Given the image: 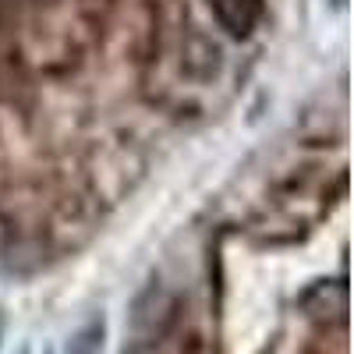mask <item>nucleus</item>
I'll use <instances>...</instances> for the list:
<instances>
[{
  "label": "nucleus",
  "mask_w": 354,
  "mask_h": 354,
  "mask_svg": "<svg viewBox=\"0 0 354 354\" xmlns=\"http://www.w3.org/2000/svg\"><path fill=\"white\" fill-rule=\"evenodd\" d=\"M61 8V0H0V28H21L28 21H43Z\"/></svg>",
  "instance_id": "3"
},
{
  "label": "nucleus",
  "mask_w": 354,
  "mask_h": 354,
  "mask_svg": "<svg viewBox=\"0 0 354 354\" xmlns=\"http://www.w3.org/2000/svg\"><path fill=\"white\" fill-rule=\"evenodd\" d=\"M213 21L234 39H248L266 18V0H205Z\"/></svg>",
  "instance_id": "2"
},
{
  "label": "nucleus",
  "mask_w": 354,
  "mask_h": 354,
  "mask_svg": "<svg viewBox=\"0 0 354 354\" xmlns=\"http://www.w3.org/2000/svg\"><path fill=\"white\" fill-rule=\"evenodd\" d=\"M100 340H103V322H88V326L71 340L68 354H96L100 351Z\"/></svg>",
  "instance_id": "4"
},
{
  "label": "nucleus",
  "mask_w": 354,
  "mask_h": 354,
  "mask_svg": "<svg viewBox=\"0 0 354 354\" xmlns=\"http://www.w3.org/2000/svg\"><path fill=\"white\" fill-rule=\"evenodd\" d=\"M124 354H163V340H135Z\"/></svg>",
  "instance_id": "5"
},
{
  "label": "nucleus",
  "mask_w": 354,
  "mask_h": 354,
  "mask_svg": "<svg viewBox=\"0 0 354 354\" xmlns=\"http://www.w3.org/2000/svg\"><path fill=\"white\" fill-rule=\"evenodd\" d=\"M177 312H181V305H177V294L167 290L163 283H153L149 290L142 294V298L135 301V340H163L174 322H177Z\"/></svg>",
  "instance_id": "1"
}]
</instances>
